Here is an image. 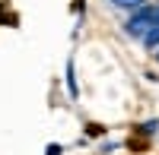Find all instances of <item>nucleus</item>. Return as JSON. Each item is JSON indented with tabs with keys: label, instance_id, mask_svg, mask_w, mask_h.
Wrapping results in <instances>:
<instances>
[{
	"label": "nucleus",
	"instance_id": "obj_1",
	"mask_svg": "<svg viewBox=\"0 0 159 155\" xmlns=\"http://www.w3.org/2000/svg\"><path fill=\"white\" fill-rule=\"evenodd\" d=\"M156 22H159V3H140V6H134L130 19L124 22V32L134 38H143Z\"/></svg>",
	"mask_w": 159,
	"mask_h": 155
},
{
	"label": "nucleus",
	"instance_id": "obj_2",
	"mask_svg": "<svg viewBox=\"0 0 159 155\" xmlns=\"http://www.w3.org/2000/svg\"><path fill=\"white\" fill-rule=\"evenodd\" d=\"M140 41H143V44H147L150 51H156V48H159V22H156V25H153V29H150L147 35H143V38H140Z\"/></svg>",
	"mask_w": 159,
	"mask_h": 155
},
{
	"label": "nucleus",
	"instance_id": "obj_3",
	"mask_svg": "<svg viewBox=\"0 0 159 155\" xmlns=\"http://www.w3.org/2000/svg\"><path fill=\"white\" fill-rule=\"evenodd\" d=\"M111 3H115V6H140L143 0H111Z\"/></svg>",
	"mask_w": 159,
	"mask_h": 155
},
{
	"label": "nucleus",
	"instance_id": "obj_4",
	"mask_svg": "<svg viewBox=\"0 0 159 155\" xmlns=\"http://www.w3.org/2000/svg\"><path fill=\"white\" fill-rule=\"evenodd\" d=\"M48 155H61V146H48Z\"/></svg>",
	"mask_w": 159,
	"mask_h": 155
},
{
	"label": "nucleus",
	"instance_id": "obj_5",
	"mask_svg": "<svg viewBox=\"0 0 159 155\" xmlns=\"http://www.w3.org/2000/svg\"><path fill=\"white\" fill-rule=\"evenodd\" d=\"M156 51H159V48H156ZM156 57H159V54H156Z\"/></svg>",
	"mask_w": 159,
	"mask_h": 155
}]
</instances>
